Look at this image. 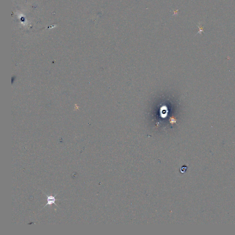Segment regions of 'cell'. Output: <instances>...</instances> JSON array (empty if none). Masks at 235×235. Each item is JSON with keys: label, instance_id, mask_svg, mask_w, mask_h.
<instances>
[{"label": "cell", "instance_id": "1", "mask_svg": "<svg viewBox=\"0 0 235 235\" xmlns=\"http://www.w3.org/2000/svg\"><path fill=\"white\" fill-rule=\"evenodd\" d=\"M57 195H55V196L50 195L49 196L46 194V197H47V204H46V205L44 206V207H46L47 205H51L52 204H54L56 206H57V205L56 204V201H58V200H62V199H56L55 198L56 196H57Z\"/></svg>", "mask_w": 235, "mask_h": 235}]
</instances>
